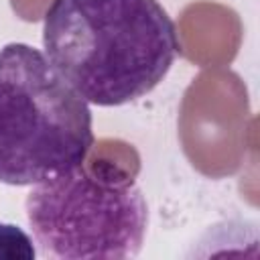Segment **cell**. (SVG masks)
Wrapping results in <instances>:
<instances>
[{"label": "cell", "instance_id": "1", "mask_svg": "<svg viewBox=\"0 0 260 260\" xmlns=\"http://www.w3.org/2000/svg\"><path fill=\"white\" fill-rule=\"evenodd\" d=\"M43 49L87 104L116 108L150 93L181 43L158 0H51Z\"/></svg>", "mask_w": 260, "mask_h": 260}, {"label": "cell", "instance_id": "2", "mask_svg": "<svg viewBox=\"0 0 260 260\" xmlns=\"http://www.w3.org/2000/svg\"><path fill=\"white\" fill-rule=\"evenodd\" d=\"M89 104L26 43L0 49V183L37 185L85 162Z\"/></svg>", "mask_w": 260, "mask_h": 260}, {"label": "cell", "instance_id": "3", "mask_svg": "<svg viewBox=\"0 0 260 260\" xmlns=\"http://www.w3.org/2000/svg\"><path fill=\"white\" fill-rule=\"evenodd\" d=\"M24 209L43 256L55 260L134 258L148 228V205L134 179L83 162L32 185Z\"/></svg>", "mask_w": 260, "mask_h": 260}, {"label": "cell", "instance_id": "4", "mask_svg": "<svg viewBox=\"0 0 260 260\" xmlns=\"http://www.w3.org/2000/svg\"><path fill=\"white\" fill-rule=\"evenodd\" d=\"M37 252L26 232L12 223H0V260H35Z\"/></svg>", "mask_w": 260, "mask_h": 260}]
</instances>
